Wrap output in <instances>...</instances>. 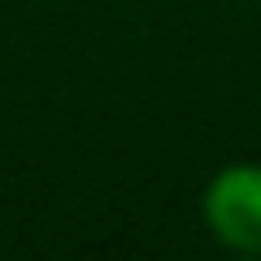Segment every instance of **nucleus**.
Listing matches in <instances>:
<instances>
[{
  "label": "nucleus",
  "instance_id": "nucleus-1",
  "mask_svg": "<svg viewBox=\"0 0 261 261\" xmlns=\"http://www.w3.org/2000/svg\"><path fill=\"white\" fill-rule=\"evenodd\" d=\"M200 218L231 252H261V161H231L205 183Z\"/></svg>",
  "mask_w": 261,
  "mask_h": 261
}]
</instances>
